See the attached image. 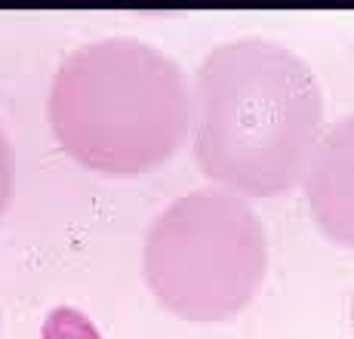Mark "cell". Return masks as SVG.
<instances>
[{
  "label": "cell",
  "mask_w": 354,
  "mask_h": 339,
  "mask_svg": "<svg viewBox=\"0 0 354 339\" xmlns=\"http://www.w3.org/2000/svg\"><path fill=\"white\" fill-rule=\"evenodd\" d=\"M192 120L203 176L241 198H274L302 179L321 142L324 93L302 56L241 37L197 68Z\"/></svg>",
  "instance_id": "6da1fadb"
},
{
  "label": "cell",
  "mask_w": 354,
  "mask_h": 339,
  "mask_svg": "<svg viewBox=\"0 0 354 339\" xmlns=\"http://www.w3.org/2000/svg\"><path fill=\"white\" fill-rule=\"evenodd\" d=\"M50 127L86 170L139 176L167 164L192 130L182 68L151 44L105 37L74 50L50 86Z\"/></svg>",
  "instance_id": "7a4b0ae2"
},
{
  "label": "cell",
  "mask_w": 354,
  "mask_h": 339,
  "mask_svg": "<svg viewBox=\"0 0 354 339\" xmlns=\"http://www.w3.org/2000/svg\"><path fill=\"white\" fill-rule=\"evenodd\" d=\"M145 284L182 321H225L256 300L268 241L247 198L201 188L173 201L145 237Z\"/></svg>",
  "instance_id": "3957f363"
},
{
  "label": "cell",
  "mask_w": 354,
  "mask_h": 339,
  "mask_svg": "<svg viewBox=\"0 0 354 339\" xmlns=\"http://www.w3.org/2000/svg\"><path fill=\"white\" fill-rule=\"evenodd\" d=\"M302 182L315 222L339 247H351V114L339 118L317 142Z\"/></svg>",
  "instance_id": "277c9868"
},
{
  "label": "cell",
  "mask_w": 354,
  "mask_h": 339,
  "mask_svg": "<svg viewBox=\"0 0 354 339\" xmlns=\"http://www.w3.org/2000/svg\"><path fill=\"white\" fill-rule=\"evenodd\" d=\"M40 339H102V333L80 309L59 305V309H53L46 315Z\"/></svg>",
  "instance_id": "5b68a950"
},
{
  "label": "cell",
  "mask_w": 354,
  "mask_h": 339,
  "mask_svg": "<svg viewBox=\"0 0 354 339\" xmlns=\"http://www.w3.org/2000/svg\"><path fill=\"white\" fill-rule=\"evenodd\" d=\"M12 188H16V154H12V145H10V139H6V133L0 130V216L10 207Z\"/></svg>",
  "instance_id": "8992f818"
}]
</instances>
